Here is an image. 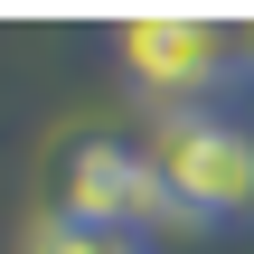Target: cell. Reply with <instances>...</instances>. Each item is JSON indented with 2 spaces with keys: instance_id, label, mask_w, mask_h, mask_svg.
Here are the masks:
<instances>
[{
  "instance_id": "obj_1",
  "label": "cell",
  "mask_w": 254,
  "mask_h": 254,
  "mask_svg": "<svg viewBox=\"0 0 254 254\" xmlns=\"http://www.w3.org/2000/svg\"><path fill=\"white\" fill-rule=\"evenodd\" d=\"M151 160L170 179V207L198 226H254V123L226 104H198V113H160L151 132Z\"/></svg>"
},
{
  "instance_id": "obj_2",
  "label": "cell",
  "mask_w": 254,
  "mask_h": 254,
  "mask_svg": "<svg viewBox=\"0 0 254 254\" xmlns=\"http://www.w3.org/2000/svg\"><path fill=\"white\" fill-rule=\"evenodd\" d=\"M57 207L85 217V226H123V236H170V226H189V217L170 207V179H160L151 141H113V132H85V141L66 151Z\"/></svg>"
},
{
  "instance_id": "obj_3",
  "label": "cell",
  "mask_w": 254,
  "mask_h": 254,
  "mask_svg": "<svg viewBox=\"0 0 254 254\" xmlns=\"http://www.w3.org/2000/svg\"><path fill=\"white\" fill-rule=\"evenodd\" d=\"M123 66L160 113H198L207 94H226V19H123Z\"/></svg>"
},
{
  "instance_id": "obj_4",
  "label": "cell",
  "mask_w": 254,
  "mask_h": 254,
  "mask_svg": "<svg viewBox=\"0 0 254 254\" xmlns=\"http://www.w3.org/2000/svg\"><path fill=\"white\" fill-rule=\"evenodd\" d=\"M19 254H160V245L151 236H123V226H85L66 207H38L28 236H19Z\"/></svg>"
},
{
  "instance_id": "obj_5",
  "label": "cell",
  "mask_w": 254,
  "mask_h": 254,
  "mask_svg": "<svg viewBox=\"0 0 254 254\" xmlns=\"http://www.w3.org/2000/svg\"><path fill=\"white\" fill-rule=\"evenodd\" d=\"M226 75H236V85L254 75V19H226Z\"/></svg>"
}]
</instances>
